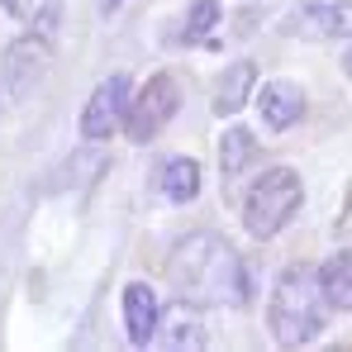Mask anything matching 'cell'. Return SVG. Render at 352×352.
Here are the masks:
<instances>
[{
	"label": "cell",
	"mask_w": 352,
	"mask_h": 352,
	"mask_svg": "<svg viewBox=\"0 0 352 352\" xmlns=\"http://www.w3.org/2000/svg\"><path fill=\"white\" fill-rule=\"evenodd\" d=\"M167 276L195 305H248V272L214 234H186L167 257Z\"/></svg>",
	"instance_id": "obj_1"
},
{
	"label": "cell",
	"mask_w": 352,
	"mask_h": 352,
	"mask_svg": "<svg viewBox=\"0 0 352 352\" xmlns=\"http://www.w3.org/2000/svg\"><path fill=\"white\" fill-rule=\"evenodd\" d=\"M324 319H329V295L319 272L305 262L286 267L272 295V338L281 348H305L324 333Z\"/></svg>",
	"instance_id": "obj_2"
},
{
	"label": "cell",
	"mask_w": 352,
	"mask_h": 352,
	"mask_svg": "<svg viewBox=\"0 0 352 352\" xmlns=\"http://www.w3.org/2000/svg\"><path fill=\"white\" fill-rule=\"evenodd\" d=\"M295 210H300V176L291 167H272L267 176L252 181L243 200V224L252 238H276Z\"/></svg>",
	"instance_id": "obj_3"
},
{
	"label": "cell",
	"mask_w": 352,
	"mask_h": 352,
	"mask_svg": "<svg viewBox=\"0 0 352 352\" xmlns=\"http://www.w3.org/2000/svg\"><path fill=\"white\" fill-rule=\"evenodd\" d=\"M176 105H181V91H176V81L167 72H157V76H148V86L129 100V115H124V133L133 138V143H153L157 133H162V124L176 115Z\"/></svg>",
	"instance_id": "obj_4"
},
{
	"label": "cell",
	"mask_w": 352,
	"mask_h": 352,
	"mask_svg": "<svg viewBox=\"0 0 352 352\" xmlns=\"http://www.w3.org/2000/svg\"><path fill=\"white\" fill-rule=\"evenodd\" d=\"M129 100H133L129 76H105V81L96 86V96L86 100V110H81V133H86V138H110L115 129H124Z\"/></svg>",
	"instance_id": "obj_5"
},
{
	"label": "cell",
	"mask_w": 352,
	"mask_h": 352,
	"mask_svg": "<svg viewBox=\"0 0 352 352\" xmlns=\"http://www.w3.org/2000/svg\"><path fill=\"white\" fill-rule=\"evenodd\" d=\"M43 72H48V43H43V34H24V38L10 43V53H5V86H10V96H29Z\"/></svg>",
	"instance_id": "obj_6"
},
{
	"label": "cell",
	"mask_w": 352,
	"mask_h": 352,
	"mask_svg": "<svg viewBox=\"0 0 352 352\" xmlns=\"http://www.w3.org/2000/svg\"><path fill=\"white\" fill-rule=\"evenodd\" d=\"M157 338H162V348L172 352H200L205 348V324H200V305L195 300H176L167 305L162 314H157Z\"/></svg>",
	"instance_id": "obj_7"
},
{
	"label": "cell",
	"mask_w": 352,
	"mask_h": 352,
	"mask_svg": "<svg viewBox=\"0 0 352 352\" xmlns=\"http://www.w3.org/2000/svg\"><path fill=\"white\" fill-rule=\"evenodd\" d=\"M157 314H162V305H157L153 286H143V281L124 286V329H129L133 348H148L157 338Z\"/></svg>",
	"instance_id": "obj_8"
},
{
	"label": "cell",
	"mask_w": 352,
	"mask_h": 352,
	"mask_svg": "<svg viewBox=\"0 0 352 352\" xmlns=\"http://www.w3.org/2000/svg\"><path fill=\"white\" fill-rule=\"evenodd\" d=\"M257 110H262V124L267 129H291L295 119L305 115V91L295 81H267L262 96H257Z\"/></svg>",
	"instance_id": "obj_9"
},
{
	"label": "cell",
	"mask_w": 352,
	"mask_h": 352,
	"mask_svg": "<svg viewBox=\"0 0 352 352\" xmlns=\"http://www.w3.org/2000/svg\"><path fill=\"white\" fill-rule=\"evenodd\" d=\"M252 81H257V67H252V62H234V67L219 76V86H214V115H238V110L248 105Z\"/></svg>",
	"instance_id": "obj_10"
},
{
	"label": "cell",
	"mask_w": 352,
	"mask_h": 352,
	"mask_svg": "<svg viewBox=\"0 0 352 352\" xmlns=\"http://www.w3.org/2000/svg\"><path fill=\"white\" fill-rule=\"evenodd\" d=\"M157 176H162V195L176 200V205H186V200L200 195V162L195 157H167Z\"/></svg>",
	"instance_id": "obj_11"
},
{
	"label": "cell",
	"mask_w": 352,
	"mask_h": 352,
	"mask_svg": "<svg viewBox=\"0 0 352 352\" xmlns=\"http://www.w3.org/2000/svg\"><path fill=\"white\" fill-rule=\"evenodd\" d=\"M300 19H309L305 29L319 34V38H348L352 34V0H338V5H305Z\"/></svg>",
	"instance_id": "obj_12"
},
{
	"label": "cell",
	"mask_w": 352,
	"mask_h": 352,
	"mask_svg": "<svg viewBox=\"0 0 352 352\" xmlns=\"http://www.w3.org/2000/svg\"><path fill=\"white\" fill-rule=\"evenodd\" d=\"M319 281H324V295H329V309H352V252L329 257Z\"/></svg>",
	"instance_id": "obj_13"
},
{
	"label": "cell",
	"mask_w": 352,
	"mask_h": 352,
	"mask_svg": "<svg viewBox=\"0 0 352 352\" xmlns=\"http://www.w3.org/2000/svg\"><path fill=\"white\" fill-rule=\"evenodd\" d=\"M252 157H257V143H252L248 129H229V133L219 138V167H224V176H238Z\"/></svg>",
	"instance_id": "obj_14"
},
{
	"label": "cell",
	"mask_w": 352,
	"mask_h": 352,
	"mask_svg": "<svg viewBox=\"0 0 352 352\" xmlns=\"http://www.w3.org/2000/svg\"><path fill=\"white\" fill-rule=\"evenodd\" d=\"M214 19H219V5L214 0H190V24H186V38L195 43V38H205L210 29H214Z\"/></svg>",
	"instance_id": "obj_15"
},
{
	"label": "cell",
	"mask_w": 352,
	"mask_h": 352,
	"mask_svg": "<svg viewBox=\"0 0 352 352\" xmlns=\"http://www.w3.org/2000/svg\"><path fill=\"white\" fill-rule=\"evenodd\" d=\"M343 72H348V76H352V53H348V58H343Z\"/></svg>",
	"instance_id": "obj_16"
},
{
	"label": "cell",
	"mask_w": 352,
	"mask_h": 352,
	"mask_svg": "<svg viewBox=\"0 0 352 352\" xmlns=\"http://www.w3.org/2000/svg\"><path fill=\"white\" fill-rule=\"evenodd\" d=\"M115 5H119V0H105V10H115Z\"/></svg>",
	"instance_id": "obj_17"
}]
</instances>
